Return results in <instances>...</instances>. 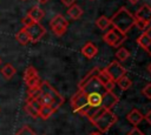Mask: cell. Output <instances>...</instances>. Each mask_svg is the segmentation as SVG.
Listing matches in <instances>:
<instances>
[{
	"instance_id": "52a82bcc",
	"label": "cell",
	"mask_w": 151,
	"mask_h": 135,
	"mask_svg": "<svg viewBox=\"0 0 151 135\" xmlns=\"http://www.w3.org/2000/svg\"><path fill=\"white\" fill-rule=\"evenodd\" d=\"M103 70L110 76V79H111L114 83H116L120 77H123L124 75H126V69H125L118 61H112V62H110Z\"/></svg>"
},
{
	"instance_id": "d6a6232c",
	"label": "cell",
	"mask_w": 151,
	"mask_h": 135,
	"mask_svg": "<svg viewBox=\"0 0 151 135\" xmlns=\"http://www.w3.org/2000/svg\"><path fill=\"white\" fill-rule=\"evenodd\" d=\"M74 2H76V0H61V4L67 7H71L72 5H74Z\"/></svg>"
},
{
	"instance_id": "4fadbf2b",
	"label": "cell",
	"mask_w": 151,
	"mask_h": 135,
	"mask_svg": "<svg viewBox=\"0 0 151 135\" xmlns=\"http://www.w3.org/2000/svg\"><path fill=\"white\" fill-rule=\"evenodd\" d=\"M97 79H98V81L103 85V87H104V89H105L106 92H112V90H113L116 83L110 79V76H109L103 69H100V72H99L98 76H97Z\"/></svg>"
},
{
	"instance_id": "4316f807",
	"label": "cell",
	"mask_w": 151,
	"mask_h": 135,
	"mask_svg": "<svg viewBox=\"0 0 151 135\" xmlns=\"http://www.w3.org/2000/svg\"><path fill=\"white\" fill-rule=\"evenodd\" d=\"M25 112L29 115V116H32L33 119H37V117H39V112L38 110H35L32 106H29L28 103H26L25 104Z\"/></svg>"
},
{
	"instance_id": "ac0fdd59",
	"label": "cell",
	"mask_w": 151,
	"mask_h": 135,
	"mask_svg": "<svg viewBox=\"0 0 151 135\" xmlns=\"http://www.w3.org/2000/svg\"><path fill=\"white\" fill-rule=\"evenodd\" d=\"M0 72H1V75H2L6 80H9V79H12V77L14 76V74L17 73V69H15L11 63H6V65H4V66L1 67Z\"/></svg>"
},
{
	"instance_id": "d6986e66",
	"label": "cell",
	"mask_w": 151,
	"mask_h": 135,
	"mask_svg": "<svg viewBox=\"0 0 151 135\" xmlns=\"http://www.w3.org/2000/svg\"><path fill=\"white\" fill-rule=\"evenodd\" d=\"M67 15L72 19V20H78L81 15H83V9L78 6V5H72L71 7H68L67 9Z\"/></svg>"
},
{
	"instance_id": "484cf974",
	"label": "cell",
	"mask_w": 151,
	"mask_h": 135,
	"mask_svg": "<svg viewBox=\"0 0 151 135\" xmlns=\"http://www.w3.org/2000/svg\"><path fill=\"white\" fill-rule=\"evenodd\" d=\"M116 56H117V59H118L119 61L124 62V61L130 56V52H129L125 47H119V48L117 49V52H116Z\"/></svg>"
},
{
	"instance_id": "8992f818",
	"label": "cell",
	"mask_w": 151,
	"mask_h": 135,
	"mask_svg": "<svg viewBox=\"0 0 151 135\" xmlns=\"http://www.w3.org/2000/svg\"><path fill=\"white\" fill-rule=\"evenodd\" d=\"M50 27H51V31L53 32L54 35L57 36H63L66 31H67V27H68V22L67 20L61 15V14H57L54 15L51 21H50Z\"/></svg>"
},
{
	"instance_id": "ab89813d",
	"label": "cell",
	"mask_w": 151,
	"mask_h": 135,
	"mask_svg": "<svg viewBox=\"0 0 151 135\" xmlns=\"http://www.w3.org/2000/svg\"><path fill=\"white\" fill-rule=\"evenodd\" d=\"M0 65H1V59H0Z\"/></svg>"
},
{
	"instance_id": "74e56055",
	"label": "cell",
	"mask_w": 151,
	"mask_h": 135,
	"mask_svg": "<svg viewBox=\"0 0 151 135\" xmlns=\"http://www.w3.org/2000/svg\"><path fill=\"white\" fill-rule=\"evenodd\" d=\"M147 70H149V73L151 74V63H150V65L147 66Z\"/></svg>"
},
{
	"instance_id": "f35d334b",
	"label": "cell",
	"mask_w": 151,
	"mask_h": 135,
	"mask_svg": "<svg viewBox=\"0 0 151 135\" xmlns=\"http://www.w3.org/2000/svg\"><path fill=\"white\" fill-rule=\"evenodd\" d=\"M38 1H39V2H41V4H45V2H47L48 0H38Z\"/></svg>"
},
{
	"instance_id": "603a6c76",
	"label": "cell",
	"mask_w": 151,
	"mask_h": 135,
	"mask_svg": "<svg viewBox=\"0 0 151 135\" xmlns=\"http://www.w3.org/2000/svg\"><path fill=\"white\" fill-rule=\"evenodd\" d=\"M53 113H54V109L51 106H41L39 110V117H41L42 120H47Z\"/></svg>"
},
{
	"instance_id": "44dd1931",
	"label": "cell",
	"mask_w": 151,
	"mask_h": 135,
	"mask_svg": "<svg viewBox=\"0 0 151 135\" xmlns=\"http://www.w3.org/2000/svg\"><path fill=\"white\" fill-rule=\"evenodd\" d=\"M99 72H100V68H98V67H94V68H92L90 72H88V74L79 82V85H78V88H81L87 81H90L91 79H93V77H97L98 76V74H99Z\"/></svg>"
},
{
	"instance_id": "277c9868",
	"label": "cell",
	"mask_w": 151,
	"mask_h": 135,
	"mask_svg": "<svg viewBox=\"0 0 151 135\" xmlns=\"http://www.w3.org/2000/svg\"><path fill=\"white\" fill-rule=\"evenodd\" d=\"M133 16H134L136 25L138 26V28L142 31L146 29L151 23V6L146 4L140 6L137 9V12L133 14Z\"/></svg>"
},
{
	"instance_id": "9c48e42d",
	"label": "cell",
	"mask_w": 151,
	"mask_h": 135,
	"mask_svg": "<svg viewBox=\"0 0 151 135\" xmlns=\"http://www.w3.org/2000/svg\"><path fill=\"white\" fill-rule=\"evenodd\" d=\"M88 106V100H87V94L84 93L83 90H78L76 95L71 99V107L73 112L80 113Z\"/></svg>"
},
{
	"instance_id": "f546056e",
	"label": "cell",
	"mask_w": 151,
	"mask_h": 135,
	"mask_svg": "<svg viewBox=\"0 0 151 135\" xmlns=\"http://www.w3.org/2000/svg\"><path fill=\"white\" fill-rule=\"evenodd\" d=\"M142 93H143V95L146 96L147 99H151V83H147V85L143 88Z\"/></svg>"
},
{
	"instance_id": "7c38bea8",
	"label": "cell",
	"mask_w": 151,
	"mask_h": 135,
	"mask_svg": "<svg viewBox=\"0 0 151 135\" xmlns=\"http://www.w3.org/2000/svg\"><path fill=\"white\" fill-rule=\"evenodd\" d=\"M118 102V96L113 93V92H105L101 95V106L104 109L111 110V108H113V106Z\"/></svg>"
},
{
	"instance_id": "f1b7e54d",
	"label": "cell",
	"mask_w": 151,
	"mask_h": 135,
	"mask_svg": "<svg viewBox=\"0 0 151 135\" xmlns=\"http://www.w3.org/2000/svg\"><path fill=\"white\" fill-rule=\"evenodd\" d=\"M26 103H28L29 106H32L35 110H40V108H41V104H40V102L38 101V100H26Z\"/></svg>"
},
{
	"instance_id": "ffe728a7",
	"label": "cell",
	"mask_w": 151,
	"mask_h": 135,
	"mask_svg": "<svg viewBox=\"0 0 151 135\" xmlns=\"http://www.w3.org/2000/svg\"><path fill=\"white\" fill-rule=\"evenodd\" d=\"M88 106L91 107H100L101 106V94L99 93H91L87 94Z\"/></svg>"
},
{
	"instance_id": "836d02e7",
	"label": "cell",
	"mask_w": 151,
	"mask_h": 135,
	"mask_svg": "<svg viewBox=\"0 0 151 135\" xmlns=\"http://www.w3.org/2000/svg\"><path fill=\"white\" fill-rule=\"evenodd\" d=\"M144 119L147 121V123H149V124H151V110H149V112L144 115Z\"/></svg>"
},
{
	"instance_id": "cb8c5ba5",
	"label": "cell",
	"mask_w": 151,
	"mask_h": 135,
	"mask_svg": "<svg viewBox=\"0 0 151 135\" xmlns=\"http://www.w3.org/2000/svg\"><path fill=\"white\" fill-rule=\"evenodd\" d=\"M96 25L98 26V28H99V29L105 31V29H107V27L111 25V22H110V19H109L107 16L101 15L100 18H98V19L96 20Z\"/></svg>"
},
{
	"instance_id": "9a60e30c",
	"label": "cell",
	"mask_w": 151,
	"mask_h": 135,
	"mask_svg": "<svg viewBox=\"0 0 151 135\" xmlns=\"http://www.w3.org/2000/svg\"><path fill=\"white\" fill-rule=\"evenodd\" d=\"M126 119H127V121H129L133 127H137V126L142 122V120L144 119V115H143L139 110L132 109V110L126 115Z\"/></svg>"
},
{
	"instance_id": "5b68a950",
	"label": "cell",
	"mask_w": 151,
	"mask_h": 135,
	"mask_svg": "<svg viewBox=\"0 0 151 135\" xmlns=\"http://www.w3.org/2000/svg\"><path fill=\"white\" fill-rule=\"evenodd\" d=\"M126 39V35L120 33L118 29H116L114 27H112L111 29H109L104 35H103V40L105 43H107L111 47H119L124 40Z\"/></svg>"
},
{
	"instance_id": "7a4b0ae2",
	"label": "cell",
	"mask_w": 151,
	"mask_h": 135,
	"mask_svg": "<svg viewBox=\"0 0 151 135\" xmlns=\"http://www.w3.org/2000/svg\"><path fill=\"white\" fill-rule=\"evenodd\" d=\"M90 121L101 133V131H106L109 128H111V126L117 121V116L111 110H107V109H104L103 107H100L99 110L96 113V115Z\"/></svg>"
},
{
	"instance_id": "8fae6325",
	"label": "cell",
	"mask_w": 151,
	"mask_h": 135,
	"mask_svg": "<svg viewBox=\"0 0 151 135\" xmlns=\"http://www.w3.org/2000/svg\"><path fill=\"white\" fill-rule=\"evenodd\" d=\"M79 90H83L84 93H86V94H91V93H99V94H104L106 90L104 89V87H103V85L98 81V79L97 77H93V79H91L90 81H87L81 88H79Z\"/></svg>"
},
{
	"instance_id": "2e32d148",
	"label": "cell",
	"mask_w": 151,
	"mask_h": 135,
	"mask_svg": "<svg viewBox=\"0 0 151 135\" xmlns=\"http://www.w3.org/2000/svg\"><path fill=\"white\" fill-rule=\"evenodd\" d=\"M137 43L143 48L145 49L147 53L151 50V38L149 36V34L146 32L142 33L138 38H137Z\"/></svg>"
},
{
	"instance_id": "3957f363",
	"label": "cell",
	"mask_w": 151,
	"mask_h": 135,
	"mask_svg": "<svg viewBox=\"0 0 151 135\" xmlns=\"http://www.w3.org/2000/svg\"><path fill=\"white\" fill-rule=\"evenodd\" d=\"M40 90H41V94L48 96L52 100L51 107L54 109V112L64 103V97L47 81H41V83H40Z\"/></svg>"
},
{
	"instance_id": "4dcf8cb0",
	"label": "cell",
	"mask_w": 151,
	"mask_h": 135,
	"mask_svg": "<svg viewBox=\"0 0 151 135\" xmlns=\"http://www.w3.org/2000/svg\"><path fill=\"white\" fill-rule=\"evenodd\" d=\"M21 23H22V26H24V27H28V26H31L32 23H34V21L31 19V16H29V15H26L25 18H22Z\"/></svg>"
},
{
	"instance_id": "60d3db41",
	"label": "cell",
	"mask_w": 151,
	"mask_h": 135,
	"mask_svg": "<svg viewBox=\"0 0 151 135\" xmlns=\"http://www.w3.org/2000/svg\"><path fill=\"white\" fill-rule=\"evenodd\" d=\"M22 1H24V0H22Z\"/></svg>"
},
{
	"instance_id": "ba28073f",
	"label": "cell",
	"mask_w": 151,
	"mask_h": 135,
	"mask_svg": "<svg viewBox=\"0 0 151 135\" xmlns=\"http://www.w3.org/2000/svg\"><path fill=\"white\" fill-rule=\"evenodd\" d=\"M22 28L26 31V33H27V35H28V38H29V42H32V43L38 42V41L45 35V33H46L45 27H44L42 25H40L39 22H34V23H32L31 26H28V27H22Z\"/></svg>"
},
{
	"instance_id": "1f68e13d",
	"label": "cell",
	"mask_w": 151,
	"mask_h": 135,
	"mask_svg": "<svg viewBox=\"0 0 151 135\" xmlns=\"http://www.w3.org/2000/svg\"><path fill=\"white\" fill-rule=\"evenodd\" d=\"M126 135H145V134H144V133H142L137 127H134V128H132V129H131Z\"/></svg>"
},
{
	"instance_id": "8d00e7d4",
	"label": "cell",
	"mask_w": 151,
	"mask_h": 135,
	"mask_svg": "<svg viewBox=\"0 0 151 135\" xmlns=\"http://www.w3.org/2000/svg\"><path fill=\"white\" fill-rule=\"evenodd\" d=\"M127 1H130V2L132 4V5H134V4H137V2L139 1V0H127Z\"/></svg>"
},
{
	"instance_id": "5bb4252c",
	"label": "cell",
	"mask_w": 151,
	"mask_h": 135,
	"mask_svg": "<svg viewBox=\"0 0 151 135\" xmlns=\"http://www.w3.org/2000/svg\"><path fill=\"white\" fill-rule=\"evenodd\" d=\"M81 53H83V55H84L85 58H87V59H92V58H94V56L97 55V53H98V48H97V46H96L93 42L88 41V42H86V43L83 46V48H81Z\"/></svg>"
},
{
	"instance_id": "7402d4cb",
	"label": "cell",
	"mask_w": 151,
	"mask_h": 135,
	"mask_svg": "<svg viewBox=\"0 0 151 135\" xmlns=\"http://www.w3.org/2000/svg\"><path fill=\"white\" fill-rule=\"evenodd\" d=\"M15 39H17V41H18L20 45H27V43L29 42V38H28V35H27V33H26V31H25L24 28H21V29L15 34Z\"/></svg>"
},
{
	"instance_id": "30bf717a",
	"label": "cell",
	"mask_w": 151,
	"mask_h": 135,
	"mask_svg": "<svg viewBox=\"0 0 151 135\" xmlns=\"http://www.w3.org/2000/svg\"><path fill=\"white\" fill-rule=\"evenodd\" d=\"M24 81L27 86V88H33V87H39L41 83V80L38 75L37 69L33 66H29L26 68L24 72Z\"/></svg>"
},
{
	"instance_id": "83f0119b",
	"label": "cell",
	"mask_w": 151,
	"mask_h": 135,
	"mask_svg": "<svg viewBox=\"0 0 151 135\" xmlns=\"http://www.w3.org/2000/svg\"><path fill=\"white\" fill-rule=\"evenodd\" d=\"M15 135H37V134L33 131V129H32L31 127H28V126H24V127L20 128V130H19Z\"/></svg>"
},
{
	"instance_id": "d4e9b609",
	"label": "cell",
	"mask_w": 151,
	"mask_h": 135,
	"mask_svg": "<svg viewBox=\"0 0 151 135\" xmlns=\"http://www.w3.org/2000/svg\"><path fill=\"white\" fill-rule=\"evenodd\" d=\"M117 85H118V87L120 88V89H123V90H126V89H129L130 87H131V85H132V81L130 80V77H127L126 75H124L123 77H120L117 82H116Z\"/></svg>"
},
{
	"instance_id": "e0dca14e",
	"label": "cell",
	"mask_w": 151,
	"mask_h": 135,
	"mask_svg": "<svg viewBox=\"0 0 151 135\" xmlns=\"http://www.w3.org/2000/svg\"><path fill=\"white\" fill-rule=\"evenodd\" d=\"M27 15H29L31 19H32L34 22H40V20L44 18L45 13H44V11H42L39 6H34V7H32V8L28 11Z\"/></svg>"
},
{
	"instance_id": "e575fe53",
	"label": "cell",
	"mask_w": 151,
	"mask_h": 135,
	"mask_svg": "<svg viewBox=\"0 0 151 135\" xmlns=\"http://www.w3.org/2000/svg\"><path fill=\"white\" fill-rule=\"evenodd\" d=\"M146 33H147V34H149V36H150V38H151V26H150V27H149V29H147V31H146ZM149 54H150V55H151V50H150V52H149Z\"/></svg>"
},
{
	"instance_id": "d590c367",
	"label": "cell",
	"mask_w": 151,
	"mask_h": 135,
	"mask_svg": "<svg viewBox=\"0 0 151 135\" xmlns=\"http://www.w3.org/2000/svg\"><path fill=\"white\" fill-rule=\"evenodd\" d=\"M88 135H101V133H100V131H93V133H91V134H88Z\"/></svg>"
},
{
	"instance_id": "6da1fadb",
	"label": "cell",
	"mask_w": 151,
	"mask_h": 135,
	"mask_svg": "<svg viewBox=\"0 0 151 135\" xmlns=\"http://www.w3.org/2000/svg\"><path fill=\"white\" fill-rule=\"evenodd\" d=\"M111 25L118 29L120 33L125 34L136 25V20L134 16L125 8V7H120L110 19Z\"/></svg>"
}]
</instances>
